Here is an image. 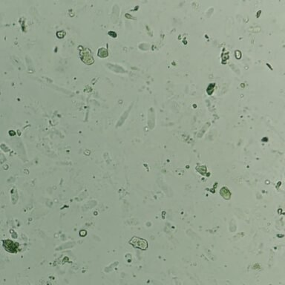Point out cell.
Here are the masks:
<instances>
[{
    "instance_id": "6da1fadb",
    "label": "cell",
    "mask_w": 285,
    "mask_h": 285,
    "mask_svg": "<svg viewBox=\"0 0 285 285\" xmlns=\"http://www.w3.org/2000/svg\"><path fill=\"white\" fill-rule=\"evenodd\" d=\"M129 244L133 246V247L136 249H140L141 250H146L148 247V241L146 239L139 238V237L134 236L129 240Z\"/></svg>"
},
{
    "instance_id": "7a4b0ae2",
    "label": "cell",
    "mask_w": 285,
    "mask_h": 285,
    "mask_svg": "<svg viewBox=\"0 0 285 285\" xmlns=\"http://www.w3.org/2000/svg\"><path fill=\"white\" fill-rule=\"evenodd\" d=\"M8 241L9 244H8L7 240L4 241V246L5 250L10 252H16V250H17V244H16V243H13L11 240H8Z\"/></svg>"
},
{
    "instance_id": "3957f363",
    "label": "cell",
    "mask_w": 285,
    "mask_h": 285,
    "mask_svg": "<svg viewBox=\"0 0 285 285\" xmlns=\"http://www.w3.org/2000/svg\"><path fill=\"white\" fill-rule=\"evenodd\" d=\"M221 194L224 199H230V196H231V193H230V190L226 187H223L221 190Z\"/></svg>"
}]
</instances>
